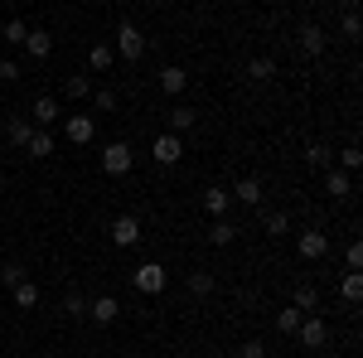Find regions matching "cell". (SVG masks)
Wrapping results in <instances>:
<instances>
[{"label": "cell", "mask_w": 363, "mask_h": 358, "mask_svg": "<svg viewBox=\"0 0 363 358\" xmlns=\"http://www.w3.org/2000/svg\"><path fill=\"white\" fill-rule=\"evenodd\" d=\"M131 165H136V150L126 140H107L102 145V174H131Z\"/></svg>", "instance_id": "obj_1"}, {"label": "cell", "mask_w": 363, "mask_h": 358, "mask_svg": "<svg viewBox=\"0 0 363 358\" xmlns=\"http://www.w3.org/2000/svg\"><path fill=\"white\" fill-rule=\"evenodd\" d=\"M116 54L126 58V63H136V58L145 54V34H140V25H116Z\"/></svg>", "instance_id": "obj_2"}, {"label": "cell", "mask_w": 363, "mask_h": 358, "mask_svg": "<svg viewBox=\"0 0 363 358\" xmlns=\"http://www.w3.org/2000/svg\"><path fill=\"white\" fill-rule=\"evenodd\" d=\"M296 257H306V262H320V257H330V237L320 233V228H310L296 237Z\"/></svg>", "instance_id": "obj_3"}, {"label": "cell", "mask_w": 363, "mask_h": 358, "mask_svg": "<svg viewBox=\"0 0 363 358\" xmlns=\"http://www.w3.org/2000/svg\"><path fill=\"white\" fill-rule=\"evenodd\" d=\"M296 339H301L306 349H325V344H330V325H325L320 315H306L301 330H296Z\"/></svg>", "instance_id": "obj_4"}, {"label": "cell", "mask_w": 363, "mask_h": 358, "mask_svg": "<svg viewBox=\"0 0 363 358\" xmlns=\"http://www.w3.org/2000/svg\"><path fill=\"white\" fill-rule=\"evenodd\" d=\"M136 291H140V296H160V291H165V267L140 262V267H136Z\"/></svg>", "instance_id": "obj_5"}, {"label": "cell", "mask_w": 363, "mask_h": 358, "mask_svg": "<svg viewBox=\"0 0 363 358\" xmlns=\"http://www.w3.org/2000/svg\"><path fill=\"white\" fill-rule=\"evenodd\" d=\"M92 136H97V121H92V116H68V121H63V140H68V145H87Z\"/></svg>", "instance_id": "obj_6"}, {"label": "cell", "mask_w": 363, "mask_h": 358, "mask_svg": "<svg viewBox=\"0 0 363 358\" xmlns=\"http://www.w3.org/2000/svg\"><path fill=\"white\" fill-rule=\"evenodd\" d=\"M112 242H116V247H136V242H140V218H131V213L112 218Z\"/></svg>", "instance_id": "obj_7"}, {"label": "cell", "mask_w": 363, "mask_h": 358, "mask_svg": "<svg viewBox=\"0 0 363 358\" xmlns=\"http://www.w3.org/2000/svg\"><path fill=\"white\" fill-rule=\"evenodd\" d=\"M150 150H155V160H160V165H179V155H184V140L174 136V131H165V136H155V145H150Z\"/></svg>", "instance_id": "obj_8"}, {"label": "cell", "mask_w": 363, "mask_h": 358, "mask_svg": "<svg viewBox=\"0 0 363 358\" xmlns=\"http://www.w3.org/2000/svg\"><path fill=\"white\" fill-rule=\"evenodd\" d=\"M87 315H92L97 325H116V320H121V301H116V296H97V301H87Z\"/></svg>", "instance_id": "obj_9"}, {"label": "cell", "mask_w": 363, "mask_h": 358, "mask_svg": "<svg viewBox=\"0 0 363 358\" xmlns=\"http://www.w3.org/2000/svg\"><path fill=\"white\" fill-rule=\"evenodd\" d=\"M54 131H44V126H34V131H29V140H25V150L29 155H34V160H49V155H54Z\"/></svg>", "instance_id": "obj_10"}, {"label": "cell", "mask_w": 363, "mask_h": 358, "mask_svg": "<svg viewBox=\"0 0 363 358\" xmlns=\"http://www.w3.org/2000/svg\"><path fill=\"white\" fill-rule=\"evenodd\" d=\"M203 208H208L213 218H228V208H233V189H223V184L203 189Z\"/></svg>", "instance_id": "obj_11"}, {"label": "cell", "mask_w": 363, "mask_h": 358, "mask_svg": "<svg viewBox=\"0 0 363 358\" xmlns=\"http://www.w3.org/2000/svg\"><path fill=\"white\" fill-rule=\"evenodd\" d=\"M25 54L29 58H49L54 54V34H49V29H29L25 34Z\"/></svg>", "instance_id": "obj_12"}, {"label": "cell", "mask_w": 363, "mask_h": 358, "mask_svg": "<svg viewBox=\"0 0 363 358\" xmlns=\"http://www.w3.org/2000/svg\"><path fill=\"white\" fill-rule=\"evenodd\" d=\"M301 54H306V58L325 54V29H320V25H301Z\"/></svg>", "instance_id": "obj_13"}, {"label": "cell", "mask_w": 363, "mask_h": 358, "mask_svg": "<svg viewBox=\"0 0 363 358\" xmlns=\"http://www.w3.org/2000/svg\"><path fill=\"white\" fill-rule=\"evenodd\" d=\"M325 194H330V198H349V194H354V174L330 169V174H325Z\"/></svg>", "instance_id": "obj_14"}, {"label": "cell", "mask_w": 363, "mask_h": 358, "mask_svg": "<svg viewBox=\"0 0 363 358\" xmlns=\"http://www.w3.org/2000/svg\"><path fill=\"white\" fill-rule=\"evenodd\" d=\"M112 63H116V49H112V44H92V49H87V68H92V73H107Z\"/></svg>", "instance_id": "obj_15"}, {"label": "cell", "mask_w": 363, "mask_h": 358, "mask_svg": "<svg viewBox=\"0 0 363 358\" xmlns=\"http://www.w3.org/2000/svg\"><path fill=\"white\" fill-rule=\"evenodd\" d=\"M208 242H213V247H233V242H238V228L228 218H213L208 223Z\"/></svg>", "instance_id": "obj_16"}, {"label": "cell", "mask_w": 363, "mask_h": 358, "mask_svg": "<svg viewBox=\"0 0 363 358\" xmlns=\"http://www.w3.org/2000/svg\"><path fill=\"white\" fill-rule=\"evenodd\" d=\"M58 116H63L58 97H34V121H39V126H54Z\"/></svg>", "instance_id": "obj_17"}, {"label": "cell", "mask_w": 363, "mask_h": 358, "mask_svg": "<svg viewBox=\"0 0 363 358\" xmlns=\"http://www.w3.org/2000/svg\"><path fill=\"white\" fill-rule=\"evenodd\" d=\"M10 301L20 305V310H34V305H39V286H34V281H20V286H10Z\"/></svg>", "instance_id": "obj_18"}, {"label": "cell", "mask_w": 363, "mask_h": 358, "mask_svg": "<svg viewBox=\"0 0 363 358\" xmlns=\"http://www.w3.org/2000/svg\"><path fill=\"white\" fill-rule=\"evenodd\" d=\"M184 83H189V73H184L179 63H169L165 73H160V87H165L169 97H179V92H184Z\"/></svg>", "instance_id": "obj_19"}, {"label": "cell", "mask_w": 363, "mask_h": 358, "mask_svg": "<svg viewBox=\"0 0 363 358\" xmlns=\"http://www.w3.org/2000/svg\"><path fill=\"white\" fill-rule=\"evenodd\" d=\"M194 121H199L194 107H184V102H174V107H169V126H174V136H179V131H189Z\"/></svg>", "instance_id": "obj_20"}, {"label": "cell", "mask_w": 363, "mask_h": 358, "mask_svg": "<svg viewBox=\"0 0 363 358\" xmlns=\"http://www.w3.org/2000/svg\"><path fill=\"white\" fill-rule=\"evenodd\" d=\"M291 305H296L301 315H315V310H320V296H315V286H296V296H291Z\"/></svg>", "instance_id": "obj_21"}, {"label": "cell", "mask_w": 363, "mask_h": 358, "mask_svg": "<svg viewBox=\"0 0 363 358\" xmlns=\"http://www.w3.org/2000/svg\"><path fill=\"white\" fill-rule=\"evenodd\" d=\"M184 286H189V296H194V301H203V296H213V276H208V272H194L189 281H184Z\"/></svg>", "instance_id": "obj_22"}, {"label": "cell", "mask_w": 363, "mask_h": 358, "mask_svg": "<svg viewBox=\"0 0 363 358\" xmlns=\"http://www.w3.org/2000/svg\"><path fill=\"white\" fill-rule=\"evenodd\" d=\"M233 198H242V203H262V179H238Z\"/></svg>", "instance_id": "obj_23"}, {"label": "cell", "mask_w": 363, "mask_h": 358, "mask_svg": "<svg viewBox=\"0 0 363 358\" xmlns=\"http://www.w3.org/2000/svg\"><path fill=\"white\" fill-rule=\"evenodd\" d=\"M301 320H306V315H301L296 305H286V310L277 315V330H281V334H296V330H301Z\"/></svg>", "instance_id": "obj_24"}, {"label": "cell", "mask_w": 363, "mask_h": 358, "mask_svg": "<svg viewBox=\"0 0 363 358\" xmlns=\"http://www.w3.org/2000/svg\"><path fill=\"white\" fill-rule=\"evenodd\" d=\"M339 296H344L349 305H359V296H363V281H359V272H349L344 281H339Z\"/></svg>", "instance_id": "obj_25"}, {"label": "cell", "mask_w": 363, "mask_h": 358, "mask_svg": "<svg viewBox=\"0 0 363 358\" xmlns=\"http://www.w3.org/2000/svg\"><path fill=\"white\" fill-rule=\"evenodd\" d=\"M272 73H277V63H272V58H252V63H247V78H252V83H267Z\"/></svg>", "instance_id": "obj_26"}, {"label": "cell", "mask_w": 363, "mask_h": 358, "mask_svg": "<svg viewBox=\"0 0 363 358\" xmlns=\"http://www.w3.org/2000/svg\"><path fill=\"white\" fill-rule=\"evenodd\" d=\"M0 34H5V44H25L29 25H25V20H5V25H0Z\"/></svg>", "instance_id": "obj_27"}, {"label": "cell", "mask_w": 363, "mask_h": 358, "mask_svg": "<svg viewBox=\"0 0 363 358\" xmlns=\"http://www.w3.org/2000/svg\"><path fill=\"white\" fill-rule=\"evenodd\" d=\"M20 281H25V267H20V262H5V267H0V286H5V291L20 286Z\"/></svg>", "instance_id": "obj_28"}, {"label": "cell", "mask_w": 363, "mask_h": 358, "mask_svg": "<svg viewBox=\"0 0 363 358\" xmlns=\"http://www.w3.org/2000/svg\"><path fill=\"white\" fill-rule=\"evenodd\" d=\"M267 233L272 237H286L291 233V213H267Z\"/></svg>", "instance_id": "obj_29"}, {"label": "cell", "mask_w": 363, "mask_h": 358, "mask_svg": "<svg viewBox=\"0 0 363 358\" xmlns=\"http://www.w3.org/2000/svg\"><path fill=\"white\" fill-rule=\"evenodd\" d=\"M29 131H34V126H29L25 116H10V140H15V145H25V140H29Z\"/></svg>", "instance_id": "obj_30"}, {"label": "cell", "mask_w": 363, "mask_h": 358, "mask_svg": "<svg viewBox=\"0 0 363 358\" xmlns=\"http://www.w3.org/2000/svg\"><path fill=\"white\" fill-rule=\"evenodd\" d=\"M339 29H344V39H359V10H344V20H339Z\"/></svg>", "instance_id": "obj_31"}, {"label": "cell", "mask_w": 363, "mask_h": 358, "mask_svg": "<svg viewBox=\"0 0 363 358\" xmlns=\"http://www.w3.org/2000/svg\"><path fill=\"white\" fill-rule=\"evenodd\" d=\"M63 92H68V97H87L92 87H87V78H83V73H73V78L63 83Z\"/></svg>", "instance_id": "obj_32"}, {"label": "cell", "mask_w": 363, "mask_h": 358, "mask_svg": "<svg viewBox=\"0 0 363 358\" xmlns=\"http://www.w3.org/2000/svg\"><path fill=\"white\" fill-rule=\"evenodd\" d=\"M306 160H310V165H330V145H320V140L306 145Z\"/></svg>", "instance_id": "obj_33"}, {"label": "cell", "mask_w": 363, "mask_h": 358, "mask_svg": "<svg viewBox=\"0 0 363 358\" xmlns=\"http://www.w3.org/2000/svg\"><path fill=\"white\" fill-rule=\"evenodd\" d=\"M359 165H363V150L359 145H344V174H354Z\"/></svg>", "instance_id": "obj_34"}, {"label": "cell", "mask_w": 363, "mask_h": 358, "mask_svg": "<svg viewBox=\"0 0 363 358\" xmlns=\"http://www.w3.org/2000/svg\"><path fill=\"white\" fill-rule=\"evenodd\" d=\"M92 102H97L102 111H116V92H112V87H97V92H92Z\"/></svg>", "instance_id": "obj_35"}, {"label": "cell", "mask_w": 363, "mask_h": 358, "mask_svg": "<svg viewBox=\"0 0 363 358\" xmlns=\"http://www.w3.org/2000/svg\"><path fill=\"white\" fill-rule=\"evenodd\" d=\"M344 262H349V272H359L363 267V242H349V247H344Z\"/></svg>", "instance_id": "obj_36"}, {"label": "cell", "mask_w": 363, "mask_h": 358, "mask_svg": "<svg viewBox=\"0 0 363 358\" xmlns=\"http://www.w3.org/2000/svg\"><path fill=\"white\" fill-rule=\"evenodd\" d=\"M63 310H68V315H87V296H78V291L63 296Z\"/></svg>", "instance_id": "obj_37"}, {"label": "cell", "mask_w": 363, "mask_h": 358, "mask_svg": "<svg viewBox=\"0 0 363 358\" xmlns=\"http://www.w3.org/2000/svg\"><path fill=\"white\" fill-rule=\"evenodd\" d=\"M0 78L15 83V78H20V63H15V58H0Z\"/></svg>", "instance_id": "obj_38"}, {"label": "cell", "mask_w": 363, "mask_h": 358, "mask_svg": "<svg viewBox=\"0 0 363 358\" xmlns=\"http://www.w3.org/2000/svg\"><path fill=\"white\" fill-rule=\"evenodd\" d=\"M242 358H267V344H262V339H247V344H242Z\"/></svg>", "instance_id": "obj_39"}, {"label": "cell", "mask_w": 363, "mask_h": 358, "mask_svg": "<svg viewBox=\"0 0 363 358\" xmlns=\"http://www.w3.org/2000/svg\"><path fill=\"white\" fill-rule=\"evenodd\" d=\"M339 5H344V10H354V5H359V0H339Z\"/></svg>", "instance_id": "obj_40"}, {"label": "cell", "mask_w": 363, "mask_h": 358, "mask_svg": "<svg viewBox=\"0 0 363 358\" xmlns=\"http://www.w3.org/2000/svg\"><path fill=\"white\" fill-rule=\"evenodd\" d=\"M0 296H5V286H0Z\"/></svg>", "instance_id": "obj_41"}]
</instances>
